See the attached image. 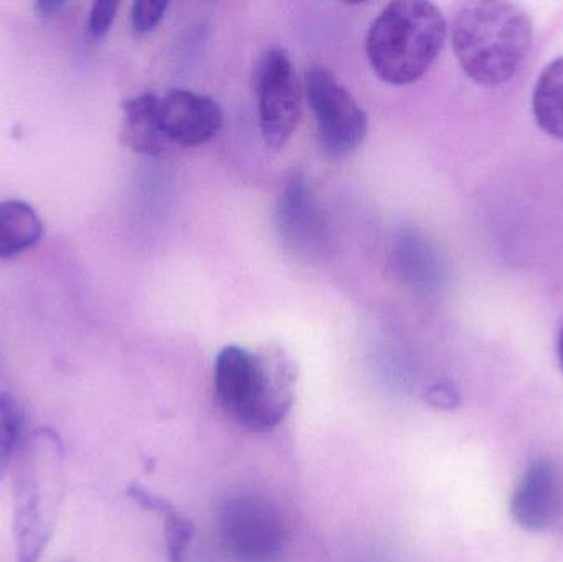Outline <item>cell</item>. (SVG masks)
Segmentation results:
<instances>
[{
  "instance_id": "ffe728a7",
  "label": "cell",
  "mask_w": 563,
  "mask_h": 562,
  "mask_svg": "<svg viewBox=\"0 0 563 562\" xmlns=\"http://www.w3.org/2000/svg\"><path fill=\"white\" fill-rule=\"evenodd\" d=\"M559 359H561V365L563 368V329L561 330V335H559Z\"/></svg>"
},
{
  "instance_id": "52a82bcc",
  "label": "cell",
  "mask_w": 563,
  "mask_h": 562,
  "mask_svg": "<svg viewBox=\"0 0 563 562\" xmlns=\"http://www.w3.org/2000/svg\"><path fill=\"white\" fill-rule=\"evenodd\" d=\"M42 441L40 434L30 441L25 454L20 458L15 485V517L13 533L16 540L19 562H36L45 548L49 535V511L53 504H46V488L42 478L46 472L42 465Z\"/></svg>"
},
{
  "instance_id": "9c48e42d",
  "label": "cell",
  "mask_w": 563,
  "mask_h": 562,
  "mask_svg": "<svg viewBox=\"0 0 563 562\" xmlns=\"http://www.w3.org/2000/svg\"><path fill=\"white\" fill-rule=\"evenodd\" d=\"M511 515L528 531L551 530L563 515V474L551 459H538L526 469L511 498Z\"/></svg>"
},
{
  "instance_id": "3957f363",
  "label": "cell",
  "mask_w": 563,
  "mask_h": 562,
  "mask_svg": "<svg viewBox=\"0 0 563 562\" xmlns=\"http://www.w3.org/2000/svg\"><path fill=\"white\" fill-rule=\"evenodd\" d=\"M442 10L423 0H396L380 10L366 35L373 71L394 86L419 81L445 43Z\"/></svg>"
},
{
  "instance_id": "30bf717a",
  "label": "cell",
  "mask_w": 563,
  "mask_h": 562,
  "mask_svg": "<svg viewBox=\"0 0 563 562\" xmlns=\"http://www.w3.org/2000/svg\"><path fill=\"white\" fill-rule=\"evenodd\" d=\"M161 124L170 144L198 147L223 128V112L214 99L188 89H172L158 101Z\"/></svg>"
},
{
  "instance_id": "5bb4252c",
  "label": "cell",
  "mask_w": 563,
  "mask_h": 562,
  "mask_svg": "<svg viewBox=\"0 0 563 562\" xmlns=\"http://www.w3.org/2000/svg\"><path fill=\"white\" fill-rule=\"evenodd\" d=\"M129 495L141 507L155 511L165 521V538H167L168 558L172 562H180L187 553L188 544L194 540L195 527L184 517L167 498L158 497L139 485L129 488Z\"/></svg>"
},
{
  "instance_id": "ba28073f",
  "label": "cell",
  "mask_w": 563,
  "mask_h": 562,
  "mask_svg": "<svg viewBox=\"0 0 563 562\" xmlns=\"http://www.w3.org/2000/svg\"><path fill=\"white\" fill-rule=\"evenodd\" d=\"M276 223L285 246L298 257L313 260L327 251V223L303 175H291L282 187Z\"/></svg>"
},
{
  "instance_id": "7c38bea8",
  "label": "cell",
  "mask_w": 563,
  "mask_h": 562,
  "mask_svg": "<svg viewBox=\"0 0 563 562\" xmlns=\"http://www.w3.org/2000/svg\"><path fill=\"white\" fill-rule=\"evenodd\" d=\"M42 234V220L29 203L0 201V257L25 253L38 243Z\"/></svg>"
},
{
  "instance_id": "8992f818",
  "label": "cell",
  "mask_w": 563,
  "mask_h": 562,
  "mask_svg": "<svg viewBox=\"0 0 563 562\" xmlns=\"http://www.w3.org/2000/svg\"><path fill=\"white\" fill-rule=\"evenodd\" d=\"M305 92L314 115L318 141L333 157L353 154L367 132V118L360 102L323 66H311L305 75Z\"/></svg>"
},
{
  "instance_id": "7a4b0ae2",
  "label": "cell",
  "mask_w": 563,
  "mask_h": 562,
  "mask_svg": "<svg viewBox=\"0 0 563 562\" xmlns=\"http://www.w3.org/2000/svg\"><path fill=\"white\" fill-rule=\"evenodd\" d=\"M531 16L511 2H468L455 13L452 43L463 71L482 86L505 85L528 58Z\"/></svg>"
},
{
  "instance_id": "277c9868",
  "label": "cell",
  "mask_w": 563,
  "mask_h": 562,
  "mask_svg": "<svg viewBox=\"0 0 563 562\" xmlns=\"http://www.w3.org/2000/svg\"><path fill=\"white\" fill-rule=\"evenodd\" d=\"M220 533L236 562H282L287 531L276 505L254 492L231 495L220 508Z\"/></svg>"
},
{
  "instance_id": "ac0fdd59",
  "label": "cell",
  "mask_w": 563,
  "mask_h": 562,
  "mask_svg": "<svg viewBox=\"0 0 563 562\" xmlns=\"http://www.w3.org/2000/svg\"><path fill=\"white\" fill-rule=\"evenodd\" d=\"M426 399L429 401V405L435 406L439 409H455L460 401H462L459 389L449 382H440L430 386L427 389Z\"/></svg>"
},
{
  "instance_id": "6da1fadb",
  "label": "cell",
  "mask_w": 563,
  "mask_h": 562,
  "mask_svg": "<svg viewBox=\"0 0 563 562\" xmlns=\"http://www.w3.org/2000/svg\"><path fill=\"white\" fill-rule=\"evenodd\" d=\"M297 370L280 346L253 350L228 345L214 362V393L221 408L243 428H277L294 403Z\"/></svg>"
},
{
  "instance_id": "9a60e30c",
  "label": "cell",
  "mask_w": 563,
  "mask_h": 562,
  "mask_svg": "<svg viewBox=\"0 0 563 562\" xmlns=\"http://www.w3.org/2000/svg\"><path fill=\"white\" fill-rule=\"evenodd\" d=\"M22 416L15 399L0 393V481L9 474L13 455L19 451Z\"/></svg>"
},
{
  "instance_id": "5b68a950",
  "label": "cell",
  "mask_w": 563,
  "mask_h": 562,
  "mask_svg": "<svg viewBox=\"0 0 563 562\" xmlns=\"http://www.w3.org/2000/svg\"><path fill=\"white\" fill-rule=\"evenodd\" d=\"M254 89L264 144L279 152L297 131L303 106V85L284 49L271 48L261 56L254 68Z\"/></svg>"
},
{
  "instance_id": "8fae6325",
  "label": "cell",
  "mask_w": 563,
  "mask_h": 562,
  "mask_svg": "<svg viewBox=\"0 0 563 562\" xmlns=\"http://www.w3.org/2000/svg\"><path fill=\"white\" fill-rule=\"evenodd\" d=\"M158 101L161 96L145 92L122 102V142L137 154L161 155L170 145L162 129Z\"/></svg>"
},
{
  "instance_id": "d6986e66",
  "label": "cell",
  "mask_w": 563,
  "mask_h": 562,
  "mask_svg": "<svg viewBox=\"0 0 563 562\" xmlns=\"http://www.w3.org/2000/svg\"><path fill=\"white\" fill-rule=\"evenodd\" d=\"M66 5L68 3L63 2V0H45V2H36L33 9L43 19H53V16L59 15L62 10L66 9Z\"/></svg>"
},
{
  "instance_id": "2e32d148",
  "label": "cell",
  "mask_w": 563,
  "mask_h": 562,
  "mask_svg": "<svg viewBox=\"0 0 563 562\" xmlns=\"http://www.w3.org/2000/svg\"><path fill=\"white\" fill-rule=\"evenodd\" d=\"M168 2L165 0H139L132 3V25L139 33H148L162 22L167 12Z\"/></svg>"
},
{
  "instance_id": "4fadbf2b",
  "label": "cell",
  "mask_w": 563,
  "mask_h": 562,
  "mask_svg": "<svg viewBox=\"0 0 563 562\" xmlns=\"http://www.w3.org/2000/svg\"><path fill=\"white\" fill-rule=\"evenodd\" d=\"M532 111L545 134L563 141V56L539 76L532 96Z\"/></svg>"
},
{
  "instance_id": "e0dca14e",
  "label": "cell",
  "mask_w": 563,
  "mask_h": 562,
  "mask_svg": "<svg viewBox=\"0 0 563 562\" xmlns=\"http://www.w3.org/2000/svg\"><path fill=\"white\" fill-rule=\"evenodd\" d=\"M118 9L119 3L114 2V0H99V2L92 3L91 12H89L88 29L95 38H101V36L109 32Z\"/></svg>"
}]
</instances>
